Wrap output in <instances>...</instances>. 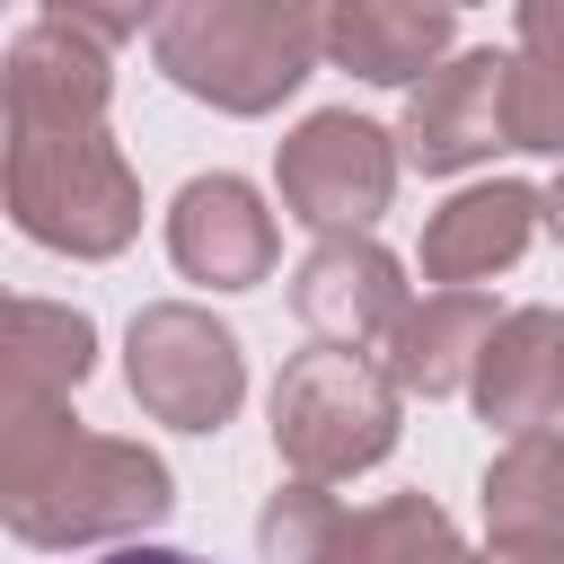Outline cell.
I'll use <instances>...</instances> for the list:
<instances>
[{
    "instance_id": "obj_1",
    "label": "cell",
    "mask_w": 564,
    "mask_h": 564,
    "mask_svg": "<svg viewBox=\"0 0 564 564\" xmlns=\"http://www.w3.org/2000/svg\"><path fill=\"white\" fill-rule=\"evenodd\" d=\"M176 476L150 441L88 432L70 405L0 397V520L35 555H79V546H150L167 529Z\"/></svg>"
},
{
    "instance_id": "obj_2",
    "label": "cell",
    "mask_w": 564,
    "mask_h": 564,
    "mask_svg": "<svg viewBox=\"0 0 564 564\" xmlns=\"http://www.w3.org/2000/svg\"><path fill=\"white\" fill-rule=\"evenodd\" d=\"M150 62L167 88H185L212 115H273L308 88V70L326 62V9L308 0H167Z\"/></svg>"
},
{
    "instance_id": "obj_3",
    "label": "cell",
    "mask_w": 564,
    "mask_h": 564,
    "mask_svg": "<svg viewBox=\"0 0 564 564\" xmlns=\"http://www.w3.org/2000/svg\"><path fill=\"white\" fill-rule=\"evenodd\" d=\"M0 185H9L18 238H35L44 256L106 264L141 238V176L106 123L97 132H9Z\"/></svg>"
},
{
    "instance_id": "obj_4",
    "label": "cell",
    "mask_w": 564,
    "mask_h": 564,
    "mask_svg": "<svg viewBox=\"0 0 564 564\" xmlns=\"http://www.w3.org/2000/svg\"><path fill=\"white\" fill-rule=\"evenodd\" d=\"M264 423H273V458L308 485H344L361 467H379L405 432V388L388 379V361L370 352H291L273 397H264Z\"/></svg>"
},
{
    "instance_id": "obj_5",
    "label": "cell",
    "mask_w": 564,
    "mask_h": 564,
    "mask_svg": "<svg viewBox=\"0 0 564 564\" xmlns=\"http://www.w3.org/2000/svg\"><path fill=\"white\" fill-rule=\"evenodd\" d=\"M123 388L150 423L212 441L247 405V344L203 300H150L123 326Z\"/></svg>"
},
{
    "instance_id": "obj_6",
    "label": "cell",
    "mask_w": 564,
    "mask_h": 564,
    "mask_svg": "<svg viewBox=\"0 0 564 564\" xmlns=\"http://www.w3.org/2000/svg\"><path fill=\"white\" fill-rule=\"evenodd\" d=\"M397 176H405L397 132L352 106H317L273 141V194L317 238H370L379 212L397 203Z\"/></svg>"
},
{
    "instance_id": "obj_7",
    "label": "cell",
    "mask_w": 564,
    "mask_h": 564,
    "mask_svg": "<svg viewBox=\"0 0 564 564\" xmlns=\"http://www.w3.org/2000/svg\"><path fill=\"white\" fill-rule=\"evenodd\" d=\"M106 106H115V53L62 0H44L9 35V53H0V115H9V132H97Z\"/></svg>"
},
{
    "instance_id": "obj_8",
    "label": "cell",
    "mask_w": 564,
    "mask_h": 564,
    "mask_svg": "<svg viewBox=\"0 0 564 564\" xmlns=\"http://www.w3.org/2000/svg\"><path fill=\"white\" fill-rule=\"evenodd\" d=\"M397 150L423 176H467L511 141V44H467L449 53L397 115Z\"/></svg>"
},
{
    "instance_id": "obj_9",
    "label": "cell",
    "mask_w": 564,
    "mask_h": 564,
    "mask_svg": "<svg viewBox=\"0 0 564 564\" xmlns=\"http://www.w3.org/2000/svg\"><path fill=\"white\" fill-rule=\"evenodd\" d=\"M405 308H414L405 264L379 238H308V256L291 264V317L326 352H388Z\"/></svg>"
},
{
    "instance_id": "obj_10",
    "label": "cell",
    "mask_w": 564,
    "mask_h": 564,
    "mask_svg": "<svg viewBox=\"0 0 564 564\" xmlns=\"http://www.w3.org/2000/svg\"><path fill=\"white\" fill-rule=\"evenodd\" d=\"M273 256H282V220H273V203L247 176L212 167V176L176 185V203H167V264L185 282L256 291V282H273Z\"/></svg>"
},
{
    "instance_id": "obj_11",
    "label": "cell",
    "mask_w": 564,
    "mask_h": 564,
    "mask_svg": "<svg viewBox=\"0 0 564 564\" xmlns=\"http://www.w3.org/2000/svg\"><path fill=\"white\" fill-rule=\"evenodd\" d=\"M546 229V185H520V176H485V185H458L432 220H423V282L432 291H485L494 273H511Z\"/></svg>"
},
{
    "instance_id": "obj_12",
    "label": "cell",
    "mask_w": 564,
    "mask_h": 564,
    "mask_svg": "<svg viewBox=\"0 0 564 564\" xmlns=\"http://www.w3.org/2000/svg\"><path fill=\"white\" fill-rule=\"evenodd\" d=\"M458 53V9L449 0H326V62L370 79V88H423Z\"/></svg>"
},
{
    "instance_id": "obj_13",
    "label": "cell",
    "mask_w": 564,
    "mask_h": 564,
    "mask_svg": "<svg viewBox=\"0 0 564 564\" xmlns=\"http://www.w3.org/2000/svg\"><path fill=\"white\" fill-rule=\"evenodd\" d=\"M467 405L502 432V441H529V432H555L564 423V308L529 300V308H502L485 361H476V388Z\"/></svg>"
},
{
    "instance_id": "obj_14",
    "label": "cell",
    "mask_w": 564,
    "mask_h": 564,
    "mask_svg": "<svg viewBox=\"0 0 564 564\" xmlns=\"http://www.w3.org/2000/svg\"><path fill=\"white\" fill-rule=\"evenodd\" d=\"M494 326H502V308H494L485 291H423V300L397 317V335H388L379 361H388V379H397L405 397L441 405V397H467V388H476V361H485Z\"/></svg>"
},
{
    "instance_id": "obj_15",
    "label": "cell",
    "mask_w": 564,
    "mask_h": 564,
    "mask_svg": "<svg viewBox=\"0 0 564 564\" xmlns=\"http://www.w3.org/2000/svg\"><path fill=\"white\" fill-rule=\"evenodd\" d=\"M485 546L511 555H564V423L502 441L485 458Z\"/></svg>"
},
{
    "instance_id": "obj_16",
    "label": "cell",
    "mask_w": 564,
    "mask_h": 564,
    "mask_svg": "<svg viewBox=\"0 0 564 564\" xmlns=\"http://www.w3.org/2000/svg\"><path fill=\"white\" fill-rule=\"evenodd\" d=\"M0 397H35V405H70L97 370V317L70 300H9V361H0Z\"/></svg>"
},
{
    "instance_id": "obj_17",
    "label": "cell",
    "mask_w": 564,
    "mask_h": 564,
    "mask_svg": "<svg viewBox=\"0 0 564 564\" xmlns=\"http://www.w3.org/2000/svg\"><path fill=\"white\" fill-rule=\"evenodd\" d=\"M256 555L264 564H370V511H352L335 485H273L256 511Z\"/></svg>"
},
{
    "instance_id": "obj_18",
    "label": "cell",
    "mask_w": 564,
    "mask_h": 564,
    "mask_svg": "<svg viewBox=\"0 0 564 564\" xmlns=\"http://www.w3.org/2000/svg\"><path fill=\"white\" fill-rule=\"evenodd\" d=\"M511 141L564 167V0H520L511 18Z\"/></svg>"
},
{
    "instance_id": "obj_19",
    "label": "cell",
    "mask_w": 564,
    "mask_h": 564,
    "mask_svg": "<svg viewBox=\"0 0 564 564\" xmlns=\"http://www.w3.org/2000/svg\"><path fill=\"white\" fill-rule=\"evenodd\" d=\"M370 564H485L458 520L432 494H379L370 502Z\"/></svg>"
},
{
    "instance_id": "obj_20",
    "label": "cell",
    "mask_w": 564,
    "mask_h": 564,
    "mask_svg": "<svg viewBox=\"0 0 564 564\" xmlns=\"http://www.w3.org/2000/svg\"><path fill=\"white\" fill-rule=\"evenodd\" d=\"M88 564H212V555H185V546H115V555H88Z\"/></svg>"
},
{
    "instance_id": "obj_21",
    "label": "cell",
    "mask_w": 564,
    "mask_h": 564,
    "mask_svg": "<svg viewBox=\"0 0 564 564\" xmlns=\"http://www.w3.org/2000/svg\"><path fill=\"white\" fill-rule=\"evenodd\" d=\"M546 229H555V247H564V167H555V185H546Z\"/></svg>"
},
{
    "instance_id": "obj_22",
    "label": "cell",
    "mask_w": 564,
    "mask_h": 564,
    "mask_svg": "<svg viewBox=\"0 0 564 564\" xmlns=\"http://www.w3.org/2000/svg\"><path fill=\"white\" fill-rule=\"evenodd\" d=\"M485 564H564V555H511V546H485Z\"/></svg>"
}]
</instances>
